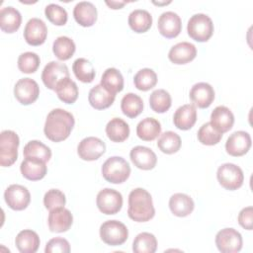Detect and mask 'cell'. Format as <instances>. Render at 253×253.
<instances>
[{
    "label": "cell",
    "mask_w": 253,
    "mask_h": 253,
    "mask_svg": "<svg viewBox=\"0 0 253 253\" xmlns=\"http://www.w3.org/2000/svg\"><path fill=\"white\" fill-rule=\"evenodd\" d=\"M75 124L71 113L63 109H53L46 117L43 131L45 136L54 142L66 139Z\"/></svg>",
    "instance_id": "6da1fadb"
},
{
    "label": "cell",
    "mask_w": 253,
    "mask_h": 253,
    "mask_svg": "<svg viewBox=\"0 0 253 253\" xmlns=\"http://www.w3.org/2000/svg\"><path fill=\"white\" fill-rule=\"evenodd\" d=\"M155 214L151 195L143 188L133 189L128 195L127 215L134 221L145 222Z\"/></svg>",
    "instance_id": "7a4b0ae2"
},
{
    "label": "cell",
    "mask_w": 253,
    "mask_h": 253,
    "mask_svg": "<svg viewBox=\"0 0 253 253\" xmlns=\"http://www.w3.org/2000/svg\"><path fill=\"white\" fill-rule=\"evenodd\" d=\"M101 171L106 181L113 184H121L129 177L130 166L125 158L112 156L103 163Z\"/></svg>",
    "instance_id": "3957f363"
},
{
    "label": "cell",
    "mask_w": 253,
    "mask_h": 253,
    "mask_svg": "<svg viewBox=\"0 0 253 253\" xmlns=\"http://www.w3.org/2000/svg\"><path fill=\"white\" fill-rule=\"evenodd\" d=\"M187 32L193 40L204 42L210 40L213 34V23L211 19L203 13L193 15L187 25Z\"/></svg>",
    "instance_id": "277c9868"
},
{
    "label": "cell",
    "mask_w": 253,
    "mask_h": 253,
    "mask_svg": "<svg viewBox=\"0 0 253 253\" xmlns=\"http://www.w3.org/2000/svg\"><path fill=\"white\" fill-rule=\"evenodd\" d=\"M20 139L18 134L10 129L0 133V165L9 167L18 158V146Z\"/></svg>",
    "instance_id": "5b68a950"
},
{
    "label": "cell",
    "mask_w": 253,
    "mask_h": 253,
    "mask_svg": "<svg viewBox=\"0 0 253 253\" xmlns=\"http://www.w3.org/2000/svg\"><path fill=\"white\" fill-rule=\"evenodd\" d=\"M100 237L108 245L119 246L124 244L128 237L126 226L116 219L107 220L100 226Z\"/></svg>",
    "instance_id": "8992f818"
},
{
    "label": "cell",
    "mask_w": 253,
    "mask_h": 253,
    "mask_svg": "<svg viewBox=\"0 0 253 253\" xmlns=\"http://www.w3.org/2000/svg\"><path fill=\"white\" fill-rule=\"evenodd\" d=\"M219 184L226 190L234 191L240 188L244 181L242 169L233 163H224L220 165L216 172Z\"/></svg>",
    "instance_id": "52a82bcc"
},
{
    "label": "cell",
    "mask_w": 253,
    "mask_h": 253,
    "mask_svg": "<svg viewBox=\"0 0 253 253\" xmlns=\"http://www.w3.org/2000/svg\"><path fill=\"white\" fill-rule=\"evenodd\" d=\"M96 204L101 212L105 214H115L119 212L123 207V196L117 190L105 188L98 193Z\"/></svg>",
    "instance_id": "ba28073f"
},
{
    "label": "cell",
    "mask_w": 253,
    "mask_h": 253,
    "mask_svg": "<svg viewBox=\"0 0 253 253\" xmlns=\"http://www.w3.org/2000/svg\"><path fill=\"white\" fill-rule=\"evenodd\" d=\"M242 236L234 228L227 227L219 230L215 235V245L222 253H236L242 248Z\"/></svg>",
    "instance_id": "9c48e42d"
},
{
    "label": "cell",
    "mask_w": 253,
    "mask_h": 253,
    "mask_svg": "<svg viewBox=\"0 0 253 253\" xmlns=\"http://www.w3.org/2000/svg\"><path fill=\"white\" fill-rule=\"evenodd\" d=\"M4 199L8 207L12 210L23 211L31 202V194L26 187L19 184H12L5 190Z\"/></svg>",
    "instance_id": "30bf717a"
},
{
    "label": "cell",
    "mask_w": 253,
    "mask_h": 253,
    "mask_svg": "<svg viewBox=\"0 0 253 253\" xmlns=\"http://www.w3.org/2000/svg\"><path fill=\"white\" fill-rule=\"evenodd\" d=\"M15 98L22 105H30L34 103L40 95V87L38 83L31 78L19 79L14 86Z\"/></svg>",
    "instance_id": "8fae6325"
},
{
    "label": "cell",
    "mask_w": 253,
    "mask_h": 253,
    "mask_svg": "<svg viewBox=\"0 0 253 253\" xmlns=\"http://www.w3.org/2000/svg\"><path fill=\"white\" fill-rule=\"evenodd\" d=\"M105 142L95 136H88L83 138L77 146V153L79 157L86 161L97 160L105 153Z\"/></svg>",
    "instance_id": "7c38bea8"
},
{
    "label": "cell",
    "mask_w": 253,
    "mask_h": 253,
    "mask_svg": "<svg viewBox=\"0 0 253 253\" xmlns=\"http://www.w3.org/2000/svg\"><path fill=\"white\" fill-rule=\"evenodd\" d=\"M66 77H69L68 67L58 61L48 62L42 72V80L50 90H55L57 83Z\"/></svg>",
    "instance_id": "4fadbf2b"
},
{
    "label": "cell",
    "mask_w": 253,
    "mask_h": 253,
    "mask_svg": "<svg viewBox=\"0 0 253 253\" xmlns=\"http://www.w3.org/2000/svg\"><path fill=\"white\" fill-rule=\"evenodd\" d=\"M47 28L45 23L40 18L30 19L24 29V39L30 45H40L45 42Z\"/></svg>",
    "instance_id": "5bb4252c"
},
{
    "label": "cell",
    "mask_w": 253,
    "mask_h": 253,
    "mask_svg": "<svg viewBox=\"0 0 253 253\" xmlns=\"http://www.w3.org/2000/svg\"><path fill=\"white\" fill-rule=\"evenodd\" d=\"M157 28L163 37L167 39L175 38L182 30L181 18L173 11L163 12L158 18Z\"/></svg>",
    "instance_id": "9a60e30c"
},
{
    "label": "cell",
    "mask_w": 253,
    "mask_h": 253,
    "mask_svg": "<svg viewBox=\"0 0 253 253\" xmlns=\"http://www.w3.org/2000/svg\"><path fill=\"white\" fill-rule=\"evenodd\" d=\"M251 136L244 130L234 131L225 142L226 152L231 156H242L251 147Z\"/></svg>",
    "instance_id": "2e32d148"
},
{
    "label": "cell",
    "mask_w": 253,
    "mask_h": 253,
    "mask_svg": "<svg viewBox=\"0 0 253 253\" xmlns=\"http://www.w3.org/2000/svg\"><path fill=\"white\" fill-rule=\"evenodd\" d=\"M47 222L50 231L65 232L71 227L73 216L69 210L64 207H59L49 211Z\"/></svg>",
    "instance_id": "e0dca14e"
},
{
    "label": "cell",
    "mask_w": 253,
    "mask_h": 253,
    "mask_svg": "<svg viewBox=\"0 0 253 253\" xmlns=\"http://www.w3.org/2000/svg\"><path fill=\"white\" fill-rule=\"evenodd\" d=\"M190 99L197 107L201 109L208 108L214 100V90L207 82L196 83L190 90Z\"/></svg>",
    "instance_id": "ac0fdd59"
},
{
    "label": "cell",
    "mask_w": 253,
    "mask_h": 253,
    "mask_svg": "<svg viewBox=\"0 0 253 253\" xmlns=\"http://www.w3.org/2000/svg\"><path fill=\"white\" fill-rule=\"evenodd\" d=\"M129 157L134 166L142 170L153 169L157 162V156L154 151L149 147L142 145L134 146L130 150Z\"/></svg>",
    "instance_id": "d6986e66"
},
{
    "label": "cell",
    "mask_w": 253,
    "mask_h": 253,
    "mask_svg": "<svg viewBox=\"0 0 253 253\" xmlns=\"http://www.w3.org/2000/svg\"><path fill=\"white\" fill-rule=\"evenodd\" d=\"M197 55L196 46L188 42H178L173 45L169 52L168 58L175 64H186L192 61Z\"/></svg>",
    "instance_id": "ffe728a7"
},
{
    "label": "cell",
    "mask_w": 253,
    "mask_h": 253,
    "mask_svg": "<svg viewBox=\"0 0 253 253\" xmlns=\"http://www.w3.org/2000/svg\"><path fill=\"white\" fill-rule=\"evenodd\" d=\"M210 123L215 129L223 133L231 129L234 124V116L227 107L217 106L211 114Z\"/></svg>",
    "instance_id": "44dd1931"
},
{
    "label": "cell",
    "mask_w": 253,
    "mask_h": 253,
    "mask_svg": "<svg viewBox=\"0 0 253 253\" xmlns=\"http://www.w3.org/2000/svg\"><path fill=\"white\" fill-rule=\"evenodd\" d=\"M75 21L82 27H91L97 20V8L92 2H78L73 9Z\"/></svg>",
    "instance_id": "7402d4cb"
},
{
    "label": "cell",
    "mask_w": 253,
    "mask_h": 253,
    "mask_svg": "<svg viewBox=\"0 0 253 253\" xmlns=\"http://www.w3.org/2000/svg\"><path fill=\"white\" fill-rule=\"evenodd\" d=\"M197 121V109L193 104H186L179 107L173 116L175 126L182 130L190 129Z\"/></svg>",
    "instance_id": "603a6c76"
},
{
    "label": "cell",
    "mask_w": 253,
    "mask_h": 253,
    "mask_svg": "<svg viewBox=\"0 0 253 253\" xmlns=\"http://www.w3.org/2000/svg\"><path fill=\"white\" fill-rule=\"evenodd\" d=\"M45 163L46 162L36 158H25L20 165V170L26 179L38 181L42 179L47 172Z\"/></svg>",
    "instance_id": "cb8c5ba5"
},
{
    "label": "cell",
    "mask_w": 253,
    "mask_h": 253,
    "mask_svg": "<svg viewBox=\"0 0 253 253\" xmlns=\"http://www.w3.org/2000/svg\"><path fill=\"white\" fill-rule=\"evenodd\" d=\"M193 199L184 193H176L169 199V208L172 213L179 217L189 215L194 210Z\"/></svg>",
    "instance_id": "d4e9b609"
},
{
    "label": "cell",
    "mask_w": 253,
    "mask_h": 253,
    "mask_svg": "<svg viewBox=\"0 0 253 253\" xmlns=\"http://www.w3.org/2000/svg\"><path fill=\"white\" fill-rule=\"evenodd\" d=\"M116 95L107 91L101 84L95 85L89 91L88 101L96 110H104L109 108L115 101Z\"/></svg>",
    "instance_id": "484cf974"
},
{
    "label": "cell",
    "mask_w": 253,
    "mask_h": 253,
    "mask_svg": "<svg viewBox=\"0 0 253 253\" xmlns=\"http://www.w3.org/2000/svg\"><path fill=\"white\" fill-rule=\"evenodd\" d=\"M15 243L21 253H35L39 249L41 240L36 231L24 229L17 234Z\"/></svg>",
    "instance_id": "4316f807"
},
{
    "label": "cell",
    "mask_w": 253,
    "mask_h": 253,
    "mask_svg": "<svg viewBox=\"0 0 253 253\" xmlns=\"http://www.w3.org/2000/svg\"><path fill=\"white\" fill-rule=\"evenodd\" d=\"M22 23L21 13L12 6L3 7L0 11V28L5 33L16 32Z\"/></svg>",
    "instance_id": "83f0119b"
},
{
    "label": "cell",
    "mask_w": 253,
    "mask_h": 253,
    "mask_svg": "<svg viewBox=\"0 0 253 253\" xmlns=\"http://www.w3.org/2000/svg\"><path fill=\"white\" fill-rule=\"evenodd\" d=\"M127 22L130 29L135 33H145L152 25V16L147 10L135 9L128 15Z\"/></svg>",
    "instance_id": "f1b7e54d"
},
{
    "label": "cell",
    "mask_w": 253,
    "mask_h": 253,
    "mask_svg": "<svg viewBox=\"0 0 253 253\" xmlns=\"http://www.w3.org/2000/svg\"><path fill=\"white\" fill-rule=\"evenodd\" d=\"M106 134L114 142H123L129 135V126L121 118H114L106 126Z\"/></svg>",
    "instance_id": "f546056e"
},
{
    "label": "cell",
    "mask_w": 253,
    "mask_h": 253,
    "mask_svg": "<svg viewBox=\"0 0 253 253\" xmlns=\"http://www.w3.org/2000/svg\"><path fill=\"white\" fill-rule=\"evenodd\" d=\"M161 132V125L154 118H145L136 126L137 136L144 141L154 140Z\"/></svg>",
    "instance_id": "4dcf8cb0"
},
{
    "label": "cell",
    "mask_w": 253,
    "mask_h": 253,
    "mask_svg": "<svg viewBox=\"0 0 253 253\" xmlns=\"http://www.w3.org/2000/svg\"><path fill=\"white\" fill-rule=\"evenodd\" d=\"M100 84L107 91L116 95L124 89V77L117 68L110 67L104 71Z\"/></svg>",
    "instance_id": "1f68e13d"
},
{
    "label": "cell",
    "mask_w": 253,
    "mask_h": 253,
    "mask_svg": "<svg viewBox=\"0 0 253 253\" xmlns=\"http://www.w3.org/2000/svg\"><path fill=\"white\" fill-rule=\"evenodd\" d=\"M57 97L66 104H73L77 98H78V87L76 83L70 79V77L63 78L60 80L56 87L55 90Z\"/></svg>",
    "instance_id": "d6a6232c"
},
{
    "label": "cell",
    "mask_w": 253,
    "mask_h": 253,
    "mask_svg": "<svg viewBox=\"0 0 253 253\" xmlns=\"http://www.w3.org/2000/svg\"><path fill=\"white\" fill-rule=\"evenodd\" d=\"M25 158H36L43 162H47L51 157L50 148L40 140H31L25 146L23 150Z\"/></svg>",
    "instance_id": "836d02e7"
},
{
    "label": "cell",
    "mask_w": 253,
    "mask_h": 253,
    "mask_svg": "<svg viewBox=\"0 0 253 253\" xmlns=\"http://www.w3.org/2000/svg\"><path fill=\"white\" fill-rule=\"evenodd\" d=\"M121 109L126 117L135 118L143 110V101L138 95L134 93H127L121 101Z\"/></svg>",
    "instance_id": "e575fe53"
},
{
    "label": "cell",
    "mask_w": 253,
    "mask_h": 253,
    "mask_svg": "<svg viewBox=\"0 0 253 253\" xmlns=\"http://www.w3.org/2000/svg\"><path fill=\"white\" fill-rule=\"evenodd\" d=\"M75 43L73 40L66 36L56 38L52 44V51L59 60H67L75 52Z\"/></svg>",
    "instance_id": "d590c367"
},
{
    "label": "cell",
    "mask_w": 253,
    "mask_h": 253,
    "mask_svg": "<svg viewBox=\"0 0 253 253\" xmlns=\"http://www.w3.org/2000/svg\"><path fill=\"white\" fill-rule=\"evenodd\" d=\"M181 143L182 141L180 135L172 130H168L160 134L157 141V146L163 153L173 154L180 149Z\"/></svg>",
    "instance_id": "8d00e7d4"
},
{
    "label": "cell",
    "mask_w": 253,
    "mask_h": 253,
    "mask_svg": "<svg viewBox=\"0 0 253 253\" xmlns=\"http://www.w3.org/2000/svg\"><path fill=\"white\" fill-rule=\"evenodd\" d=\"M156 249V237L150 232H141L137 234L132 243V250L135 253H154Z\"/></svg>",
    "instance_id": "74e56055"
},
{
    "label": "cell",
    "mask_w": 253,
    "mask_h": 253,
    "mask_svg": "<svg viewBox=\"0 0 253 253\" xmlns=\"http://www.w3.org/2000/svg\"><path fill=\"white\" fill-rule=\"evenodd\" d=\"M172 99L170 94L164 89L154 90L149 97V105L155 113H165L171 107Z\"/></svg>",
    "instance_id": "f35d334b"
},
{
    "label": "cell",
    "mask_w": 253,
    "mask_h": 253,
    "mask_svg": "<svg viewBox=\"0 0 253 253\" xmlns=\"http://www.w3.org/2000/svg\"><path fill=\"white\" fill-rule=\"evenodd\" d=\"M74 75L78 80L84 83H90L95 78V69L92 63L83 57L77 58L72 65Z\"/></svg>",
    "instance_id": "ab89813d"
},
{
    "label": "cell",
    "mask_w": 253,
    "mask_h": 253,
    "mask_svg": "<svg viewBox=\"0 0 253 253\" xmlns=\"http://www.w3.org/2000/svg\"><path fill=\"white\" fill-rule=\"evenodd\" d=\"M134 86L140 91H148L157 83V75L150 68H142L133 77Z\"/></svg>",
    "instance_id": "60d3db41"
},
{
    "label": "cell",
    "mask_w": 253,
    "mask_h": 253,
    "mask_svg": "<svg viewBox=\"0 0 253 253\" xmlns=\"http://www.w3.org/2000/svg\"><path fill=\"white\" fill-rule=\"evenodd\" d=\"M222 133L215 129L211 123L204 124L198 130V139L202 144L214 145L220 141Z\"/></svg>",
    "instance_id": "b9f144b4"
},
{
    "label": "cell",
    "mask_w": 253,
    "mask_h": 253,
    "mask_svg": "<svg viewBox=\"0 0 253 253\" xmlns=\"http://www.w3.org/2000/svg\"><path fill=\"white\" fill-rule=\"evenodd\" d=\"M41 63L40 56L36 52L26 51L19 55L18 68L23 73H34Z\"/></svg>",
    "instance_id": "7bdbcfd3"
},
{
    "label": "cell",
    "mask_w": 253,
    "mask_h": 253,
    "mask_svg": "<svg viewBox=\"0 0 253 253\" xmlns=\"http://www.w3.org/2000/svg\"><path fill=\"white\" fill-rule=\"evenodd\" d=\"M44 14H45V17L47 18V20L56 26L65 25L67 22V19H68L66 10L64 8H62L61 6L54 4V3H50L45 7Z\"/></svg>",
    "instance_id": "ee69618b"
},
{
    "label": "cell",
    "mask_w": 253,
    "mask_h": 253,
    "mask_svg": "<svg viewBox=\"0 0 253 253\" xmlns=\"http://www.w3.org/2000/svg\"><path fill=\"white\" fill-rule=\"evenodd\" d=\"M65 203V195L58 189H50L44 194L43 205L49 211L59 207H64Z\"/></svg>",
    "instance_id": "f6af8a7d"
},
{
    "label": "cell",
    "mask_w": 253,
    "mask_h": 253,
    "mask_svg": "<svg viewBox=\"0 0 253 253\" xmlns=\"http://www.w3.org/2000/svg\"><path fill=\"white\" fill-rule=\"evenodd\" d=\"M44 251L45 253H68L70 252V244L65 238L55 237L46 243Z\"/></svg>",
    "instance_id": "bcb514c9"
},
{
    "label": "cell",
    "mask_w": 253,
    "mask_h": 253,
    "mask_svg": "<svg viewBox=\"0 0 253 253\" xmlns=\"http://www.w3.org/2000/svg\"><path fill=\"white\" fill-rule=\"evenodd\" d=\"M253 208L252 207H246L242 209L238 214V223L245 229L251 230L253 226Z\"/></svg>",
    "instance_id": "7dc6e473"
},
{
    "label": "cell",
    "mask_w": 253,
    "mask_h": 253,
    "mask_svg": "<svg viewBox=\"0 0 253 253\" xmlns=\"http://www.w3.org/2000/svg\"><path fill=\"white\" fill-rule=\"evenodd\" d=\"M126 3V1H106V4L112 9H121Z\"/></svg>",
    "instance_id": "c3c4849f"
},
{
    "label": "cell",
    "mask_w": 253,
    "mask_h": 253,
    "mask_svg": "<svg viewBox=\"0 0 253 253\" xmlns=\"http://www.w3.org/2000/svg\"><path fill=\"white\" fill-rule=\"evenodd\" d=\"M153 3L157 4V5H162V4H169L170 1H168V2H155V1H153Z\"/></svg>",
    "instance_id": "681fc988"
}]
</instances>
